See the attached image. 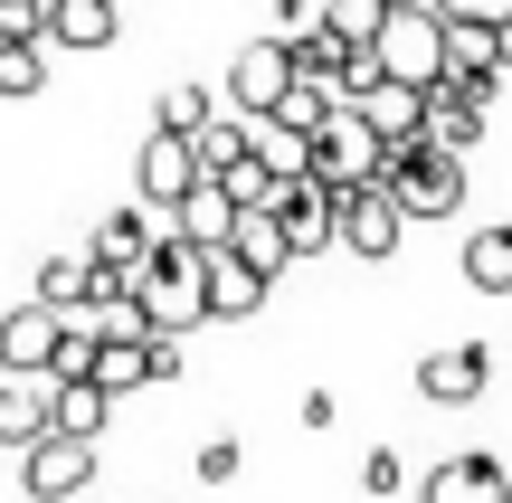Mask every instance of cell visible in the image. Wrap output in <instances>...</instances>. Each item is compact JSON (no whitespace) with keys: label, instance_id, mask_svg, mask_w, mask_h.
Segmentation results:
<instances>
[{"label":"cell","instance_id":"obj_12","mask_svg":"<svg viewBox=\"0 0 512 503\" xmlns=\"http://www.w3.org/2000/svg\"><path fill=\"white\" fill-rule=\"evenodd\" d=\"M266 295H275L266 266H247L238 247H209V323H247Z\"/></svg>","mask_w":512,"mask_h":503},{"label":"cell","instance_id":"obj_3","mask_svg":"<svg viewBox=\"0 0 512 503\" xmlns=\"http://www.w3.org/2000/svg\"><path fill=\"white\" fill-rule=\"evenodd\" d=\"M370 57H380V76H399V86H437L446 76V10L437 0H389L380 29H370Z\"/></svg>","mask_w":512,"mask_h":503},{"label":"cell","instance_id":"obj_1","mask_svg":"<svg viewBox=\"0 0 512 503\" xmlns=\"http://www.w3.org/2000/svg\"><path fill=\"white\" fill-rule=\"evenodd\" d=\"M133 304H143L152 333L209 323V247H190L181 228H162V238L143 247V266H133Z\"/></svg>","mask_w":512,"mask_h":503},{"label":"cell","instance_id":"obj_4","mask_svg":"<svg viewBox=\"0 0 512 503\" xmlns=\"http://www.w3.org/2000/svg\"><path fill=\"white\" fill-rule=\"evenodd\" d=\"M380 152H389V143L370 133L361 105H332L323 133L304 143V171H313V181H332V190H351V181H380Z\"/></svg>","mask_w":512,"mask_h":503},{"label":"cell","instance_id":"obj_24","mask_svg":"<svg viewBox=\"0 0 512 503\" xmlns=\"http://www.w3.org/2000/svg\"><path fill=\"white\" fill-rule=\"evenodd\" d=\"M48 86V38H0V95H38Z\"/></svg>","mask_w":512,"mask_h":503},{"label":"cell","instance_id":"obj_14","mask_svg":"<svg viewBox=\"0 0 512 503\" xmlns=\"http://www.w3.org/2000/svg\"><path fill=\"white\" fill-rule=\"evenodd\" d=\"M351 105L370 114V133H380V143H418V133H427V86H399V76H380V86H361Z\"/></svg>","mask_w":512,"mask_h":503},{"label":"cell","instance_id":"obj_11","mask_svg":"<svg viewBox=\"0 0 512 503\" xmlns=\"http://www.w3.org/2000/svg\"><path fill=\"white\" fill-rule=\"evenodd\" d=\"M285 86H294V48H285V38H247L238 67H228V105H238V114H275Z\"/></svg>","mask_w":512,"mask_h":503},{"label":"cell","instance_id":"obj_31","mask_svg":"<svg viewBox=\"0 0 512 503\" xmlns=\"http://www.w3.org/2000/svg\"><path fill=\"white\" fill-rule=\"evenodd\" d=\"M456 19H512V0H446Z\"/></svg>","mask_w":512,"mask_h":503},{"label":"cell","instance_id":"obj_13","mask_svg":"<svg viewBox=\"0 0 512 503\" xmlns=\"http://www.w3.org/2000/svg\"><path fill=\"white\" fill-rule=\"evenodd\" d=\"M418 503H512V475H503V456H446Z\"/></svg>","mask_w":512,"mask_h":503},{"label":"cell","instance_id":"obj_8","mask_svg":"<svg viewBox=\"0 0 512 503\" xmlns=\"http://www.w3.org/2000/svg\"><path fill=\"white\" fill-rule=\"evenodd\" d=\"M275 219H285V238H294V257H313V247H332V219H342V190L332 181H313V171H294V181H275Z\"/></svg>","mask_w":512,"mask_h":503},{"label":"cell","instance_id":"obj_30","mask_svg":"<svg viewBox=\"0 0 512 503\" xmlns=\"http://www.w3.org/2000/svg\"><path fill=\"white\" fill-rule=\"evenodd\" d=\"M361 485H370V494H399V456H389V447L361 456Z\"/></svg>","mask_w":512,"mask_h":503},{"label":"cell","instance_id":"obj_25","mask_svg":"<svg viewBox=\"0 0 512 503\" xmlns=\"http://www.w3.org/2000/svg\"><path fill=\"white\" fill-rule=\"evenodd\" d=\"M38 304H57V314H86V257H48V266H38Z\"/></svg>","mask_w":512,"mask_h":503},{"label":"cell","instance_id":"obj_6","mask_svg":"<svg viewBox=\"0 0 512 503\" xmlns=\"http://www.w3.org/2000/svg\"><path fill=\"white\" fill-rule=\"evenodd\" d=\"M399 200H389V190L380 181H351L342 190V219H332V238H342L351 247V257H370V266H380V257H399Z\"/></svg>","mask_w":512,"mask_h":503},{"label":"cell","instance_id":"obj_15","mask_svg":"<svg viewBox=\"0 0 512 503\" xmlns=\"http://www.w3.org/2000/svg\"><path fill=\"white\" fill-rule=\"evenodd\" d=\"M171 228H181L190 247H228V228H238V200H228V181H209V171H200V181L181 190V209H171Z\"/></svg>","mask_w":512,"mask_h":503},{"label":"cell","instance_id":"obj_19","mask_svg":"<svg viewBox=\"0 0 512 503\" xmlns=\"http://www.w3.org/2000/svg\"><path fill=\"white\" fill-rule=\"evenodd\" d=\"M190 152H200L209 181H219V171H238L247 152H256V114H209V124L190 133Z\"/></svg>","mask_w":512,"mask_h":503},{"label":"cell","instance_id":"obj_26","mask_svg":"<svg viewBox=\"0 0 512 503\" xmlns=\"http://www.w3.org/2000/svg\"><path fill=\"white\" fill-rule=\"evenodd\" d=\"M219 181H228V200H238V209H266L275 200V162H266V152H247V162L219 171Z\"/></svg>","mask_w":512,"mask_h":503},{"label":"cell","instance_id":"obj_23","mask_svg":"<svg viewBox=\"0 0 512 503\" xmlns=\"http://www.w3.org/2000/svg\"><path fill=\"white\" fill-rule=\"evenodd\" d=\"M143 247H152V219H143V209H114V219L95 228V266H124V276H133Z\"/></svg>","mask_w":512,"mask_h":503},{"label":"cell","instance_id":"obj_20","mask_svg":"<svg viewBox=\"0 0 512 503\" xmlns=\"http://www.w3.org/2000/svg\"><path fill=\"white\" fill-rule=\"evenodd\" d=\"M105 409H114V399L95 390V380H48V428H67V437H105Z\"/></svg>","mask_w":512,"mask_h":503},{"label":"cell","instance_id":"obj_28","mask_svg":"<svg viewBox=\"0 0 512 503\" xmlns=\"http://www.w3.org/2000/svg\"><path fill=\"white\" fill-rule=\"evenodd\" d=\"M380 10H389V0H323V19H332V29L351 38V48H361V38L380 29Z\"/></svg>","mask_w":512,"mask_h":503},{"label":"cell","instance_id":"obj_5","mask_svg":"<svg viewBox=\"0 0 512 503\" xmlns=\"http://www.w3.org/2000/svg\"><path fill=\"white\" fill-rule=\"evenodd\" d=\"M19 475H29V494H38V503H67V494H86V485H95V437H67V428H48L38 447H19Z\"/></svg>","mask_w":512,"mask_h":503},{"label":"cell","instance_id":"obj_22","mask_svg":"<svg viewBox=\"0 0 512 503\" xmlns=\"http://www.w3.org/2000/svg\"><path fill=\"white\" fill-rule=\"evenodd\" d=\"M456 266H465V285H475V295H512V228H475Z\"/></svg>","mask_w":512,"mask_h":503},{"label":"cell","instance_id":"obj_21","mask_svg":"<svg viewBox=\"0 0 512 503\" xmlns=\"http://www.w3.org/2000/svg\"><path fill=\"white\" fill-rule=\"evenodd\" d=\"M228 247H238L247 266H294V238H285V219H275V209H238V228H228Z\"/></svg>","mask_w":512,"mask_h":503},{"label":"cell","instance_id":"obj_18","mask_svg":"<svg viewBox=\"0 0 512 503\" xmlns=\"http://www.w3.org/2000/svg\"><path fill=\"white\" fill-rule=\"evenodd\" d=\"M38 437H48V390L0 371V447L19 456V447H38Z\"/></svg>","mask_w":512,"mask_h":503},{"label":"cell","instance_id":"obj_17","mask_svg":"<svg viewBox=\"0 0 512 503\" xmlns=\"http://www.w3.org/2000/svg\"><path fill=\"white\" fill-rule=\"evenodd\" d=\"M152 333H95V390L124 399V390H152V361H143Z\"/></svg>","mask_w":512,"mask_h":503},{"label":"cell","instance_id":"obj_2","mask_svg":"<svg viewBox=\"0 0 512 503\" xmlns=\"http://www.w3.org/2000/svg\"><path fill=\"white\" fill-rule=\"evenodd\" d=\"M380 190L399 200V219H456L465 209V152H446V143H389L380 152Z\"/></svg>","mask_w":512,"mask_h":503},{"label":"cell","instance_id":"obj_29","mask_svg":"<svg viewBox=\"0 0 512 503\" xmlns=\"http://www.w3.org/2000/svg\"><path fill=\"white\" fill-rule=\"evenodd\" d=\"M228 475H238V447H228V437H209V447H200V485H228Z\"/></svg>","mask_w":512,"mask_h":503},{"label":"cell","instance_id":"obj_16","mask_svg":"<svg viewBox=\"0 0 512 503\" xmlns=\"http://www.w3.org/2000/svg\"><path fill=\"white\" fill-rule=\"evenodd\" d=\"M38 38L48 48H114V0H48Z\"/></svg>","mask_w":512,"mask_h":503},{"label":"cell","instance_id":"obj_9","mask_svg":"<svg viewBox=\"0 0 512 503\" xmlns=\"http://www.w3.org/2000/svg\"><path fill=\"white\" fill-rule=\"evenodd\" d=\"M418 390L437 399V409H475V399L494 390V361H484V342H437V352L418 361Z\"/></svg>","mask_w":512,"mask_h":503},{"label":"cell","instance_id":"obj_27","mask_svg":"<svg viewBox=\"0 0 512 503\" xmlns=\"http://www.w3.org/2000/svg\"><path fill=\"white\" fill-rule=\"evenodd\" d=\"M209 114H219V105H209V86H171V95H162V124H171V133H200Z\"/></svg>","mask_w":512,"mask_h":503},{"label":"cell","instance_id":"obj_10","mask_svg":"<svg viewBox=\"0 0 512 503\" xmlns=\"http://www.w3.org/2000/svg\"><path fill=\"white\" fill-rule=\"evenodd\" d=\"M57 333H67V314L57 304H19V314H0V371L10 380H48V352H57Z\"/></svg>","mask_w":512,"mask_h":503},{"label":"cell","instance_id":"obj_7","mask_svg":"<svg viewBox=\"0 0 512 503\" xmlns=\"http://www.w3.org/2000/svg\"><path fill=\"white\" fill-rule=\"evenodd\" d=\"M200 181V152H190V133L152 124L143 152H133V190H143V209H181V190Z\"/></svg>","mask_w":512,"mask_h":503}]
</instances>
